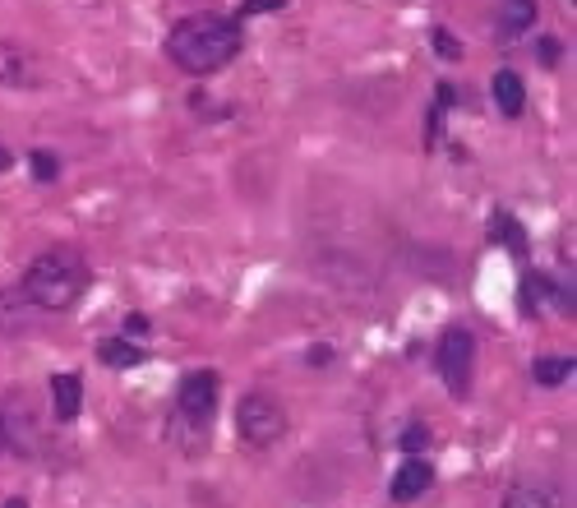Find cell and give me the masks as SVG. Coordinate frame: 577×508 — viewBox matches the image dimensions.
<instances>
[{"label": "cell", "mask_w": 577, "mask_h": 508, "mask_svg": "<svg viewBox=\"0 0 577 508\" xmlns=\"http://www.w3.org/2000/svg\"><path fill=\"white\" fill-rule=\"evenodd\" d=\"M167 56L176 70H185L190 79H208V74L227 70L241 56V24L227 14L199 10L185 14L181 24L167 33Z\"/></svg>", "instance_id": "6da1fadb"}, {"label": "cell", "mask_w": 577, "mask_h": 508, "mask_svg": "<svg viewBox=\"0 0 577 508\" xmlns=\"http://www.w3.org/2000/svg\"><path fill=\"white\" fill-rule=\"evenodd\" d=\"M88 282H93V268H88L84 250L51 245V250H42L33 264H28L19 287H24V296L42 315H65V310H74V305L84 301Z\"/></svg>", "instance_id": "7a4b0ae2"}, {"label": "cell", "mask_w": 577, "mask_h": 508, "mask_svg": "<svg viewBox=\"0 0 577 508\" xmlns=\"http://www.w3.org/2000/svg\"><path fill=\"white\" fill-rule=\"evenodd\" d=\"M213 412H217V375L213 370H194L176 388V402H171V416H167V439L181 453L199 458L208 448V421H213Z\"/></svg>", "instance_id": "3957f363"}, {"label": "cell", "mask_w": 577, "mask_h": 508, "mask_svg": "<svg viewBox=\"0 0 577 508\" xmlns=\"http://www.w3.org/2000/svg\"><path fill=\"white\" fill-rule=\"evenodd\" d=\"M51 402H37L28 388H14L0 398V439L19 458H47L51 448Z\"/></svg>", "instance_id": "277c9868"}, {"label": "cell", "mask_w": 577, "mask_h": 508, "mask_svg": "<svg viewBox=\"0 0 577 508\" xmlns=\"http://www.w3.org/2000/svg\"><path fill=\"white\" fill-rule=\"evenodd\" d=\"M287 430H291L287 407H282L273 393H245V398L236 402V435H241L250 448L282 444Z\"/></svg>", "instance_id": "5b68a950"}, {"label": "cell", "mask_w": 577, "mask_h": 508, "mask_svg": "<svg viewBox=\"0 0 577 508\" xmlns=\"http://www.w3.org/2000/svg\"><path fill=\"white\" fill-rule=\"evenodd\" d=\"M434 365H439V379L453 398H467L471 393V370H476V338H471V328L453 324L444 328V338L434 347Z\"/></svg>", "instance_id": "8992f818"}, {"label": "cell", "mask_w": 577, "mask_h": 508, "mask_svg": "<svg viewBox=\"0 0 577 508\" xmlns=\"http://www.w3.org/2000/svg\"><path fill=\"white\" fill-rule=\"evenodd\" d=\"M42 319L33 301L24 296V287L14 282V287H0V338H28Z\"/></svg>", "instance_id": "52a82bcc"}, {"label": "cell", "mask_w": 577, "mask_h": 508, "mask_svg": "<svg viewBox=\"0 0 577 508\" xmlns=\"http://www.w3.org/2000/svg\"><path fill=\"white\" fill-rule=\"evenodd\" d=\"M430 485H434V467H430V462H425V458H407L393 472V481H388V499H393V504H416V499H421Z\"/></svg>", "instance_id": "ba28073f"}, {"label": "cell", "mask_w": 577, "mask_h": 508, "mask_svg": "<svg viewBox=\"0 0 577 508\" xmlns=\"http://www.w3.org/2000/svg\"><path fill=\"white\" fill-rule=\"evenodd\" d=\"M42 74H37V61L28 56L19 42H0V88H37Z\"/></svg>", "instance_id": "9c48e42d"}, {"label": "cell", "mask_w": 577, "mask_h": 508, "mask_svg": "<svg viewBox=\"0 0 577 508\" xmlns=\"http://www.w3.org/2000/svg\"><path fill=\"white\" fill-rule=\"evenodd\" d=\"M47 398H51V416H56L61 425L79 421V412H84V379L79 375H51Z\"/></svg>", "instance_id": "30bf717a"}, {"label": "cell", "mask_w": 577, "mask_h": 508, "mask_svg": "<svg viewBox=\"0 0 577 508\" xmlns=\"http://www.w3.org/2000/svg\"><path fill=\"white\" fill-rule=\"evenodd\" d=\"M536 0H499L494 5V28H499V37L504 42H517V37H527L531 28H536Z\"/></svg>", "instance_id": "8fae6325"}, {"label": "cell", "mask_w": 577, "mask_h": 508, "mask_svg": "<svg viewBox=\"0 0 577 508\" xmlns=\"http://www.w3.org/2000/svg\"><path fill=\"white\" fill-rule=\"evenodd\" d=\"M490 97L504 116H522V111H527V84H522V74L517 70H494Z\"/></svg>", "instance_id": "7c38bea8"}, {"label": "cell", "mask_w": 577, "mask_h": 508, "mask_svg": "<svg viewBox=\"0 0 577 508\" xmlns=\"http://www.w3.org/2000/svg\"><path fill=\"white\" fill-rule=\"evenodd\" d=\"M485 236H490L494 245H504L513 259H527V231H522V222L508 213V208H494L490 213V227H485Z\"/></svg>", "instance_id": "4fadbf2b"}, {"label": "cell", "mask_w": 577, "mask_h": 508, "mask_svg": "<svg viewBox=\"0 0 577 508\" xmlns=\"http://www.w3.org/2000/svg\"><path fill=\"white\" fill-rule=\"evenodd\" d=\"M97 361L107 365V370H134V365L148 361V351L139 347L134 338H121V333H116V338H102V342H97Z\"/></svg>", "instance_id": "5bb4252c"}, {"label": "cell", "mask_w": 577, "mask_h": 508, "mask_svg": "<svg viewBox=\"0 0 577 508\" xmlns=\"http://www.w3.org/2000/svg\"><path fill=\"white\" fill-rule=\"evenodd\" d=\"M573 370H577L573 356H541V361L531 365V379H536L541 388H559V384L573 379Z\"/></svg>", "instance_id": "9a60e30c"}, {"label": "cell", "mask_w": 577, "mask_h": 508, "mask_svg": "<svg viewBox=\"0 0 577 508\" xmlns=\"http://www.w3.org/2000/svg\"><path fill=\"white\" fill-rule=\"evenodd\" d=\"M499 508H554V495L541 481H517V485H508V495Z\"/></svg>", "instance_id": "2e32d148"}, {"label": "cell", "mask_w": 577, "mask_h": 508, "mask_svg": "<svg viewBox=\"0 0 577 508\" xmlns=\"http://www.w3.org/2000/svg\"><path fill=\"white\" fill-rule=\"evenodd\" d=\"M28 167H33V181L37 185H51L56 176H61V158H56V153H42V148L28 158Z\"/></svg>", "instance_id": "e0dca14e"}, {"label": "cell", "mask_w": 577, "mask_h": 508, "mask_svg": "<svg viewBox=\"0 0 577 508\" xmlns=\"http://www.w3.org/2000/svg\"><path fill=\"white\" fill-rule=\"evenodd\" d=\"M397 444H402V453H407V458H416V453L430 444V430H425L421 421H411L407 430H402V439H397Z\"/></svg>", "instance_id": "ac0fdd59"}, {"label": "cell", "mask_w": 577, "mask_h": 508, "mask_svg": "<svg viewBox=\"0 0 577 508\" xmlns=\"http://www.w3.org/2000/svg\"><path fill=\"white\" fill-rule=\"evenodd\" d=\"M434 51H439V56H444V61H462V42H457L453 33H448V28H434Z\"/></svg>", "instance_id": "d6986e66"}, {"label": "cell", "mask_w": 577, "mask_h": 508, "mask_svg": "<svg viewBox=\"0 0 577 508\" xmlns=\"http://www.w3.org/2000/svg\"><path fill=\"white\" fill-rule=\"evenodd\" d=\"M153 333V324H148V315H125V324H121V338H148Z\"/></svg>", "instance_id": "ffe728a7"}, {"label": "cell", "mask_w": 577, "mask_h": 508, "mask_svg": "<svg viewBox=\"0 0 577 508\" xmlns=\"http://www.w3.org/2000/svg\"><path fill=\"white\" fill-rule=\"evenodd\" d=\"M536 56H541L545 70H554V65H559V42H554V37H541V42H536Z\"/></svg>", "instance_id": "44dd1931"}, {"label": "cell", "mask_w": 577, "mask_h": 508, "mask_svg": "<svg viewBox=\"0 0 577 508\" xmlns=\"http://www.w3.org/2000/svg\"><path fill=\"white\" fill-rule=\"evenodd\" d=\"M287 0H245L241 5V19H250V14H268V10H282Z\"/></svg>", "instance_id": "7402d4cb"}, {"label": "cell", "mask_w": 577, "mask_h": 508, "mask_svg": "<svg viewBox=\"0 0 577 508\" xmlns=\"http://www.w3.org/2000/svg\"><path fill=\"white\" fill-rule=\"evenodd\" d=\"M333 356H337V351H333V347H324V342H319V347H310V351H305V361H310L314 370H324V365H333Z\"/></svg>", "instance_id": "603a6c76"}, {"label": "cell", "mask_w": 577, "mask_h": 508, "mask_svg": "<svg viewBox=\"0 0 577 508\" xmlns=\"http://www.w3.org/2000/svg\"><path fill=\"white\" fill-rule=\"evenodd\" d=\"M14 167V153H10V148H5V144H0V176H5V171H10Z\"/></svg>", "instance_id": "cb8c5ba5"}, {"label": "cell", "mask_w": 577, "mask_h": 508, "mask_svg": "<svg viewBox=\"0 0 577 508\" xmlns=\"http://www.w3.org/2000/svg\"><path fill=\"white\" fill-rule=\"evenodd\" d=\"M5 508H28V499H10V504H5Z\"/></svg>", "instance_id": "d4e9b609"}, {"label": "cell", "mask_w": 577, "mask_h": 508, "mask_svg": "<svg viewBox=\"0 0 577 508\" xmlns=\"http://www.w3.org/2000/svg\"><path fill=\"white\" fill-rule=\"evenodd\" d=\"M0 453H5V439H0Z\"/></svg>", "instance_id": "484cf974"}]
</instances>
